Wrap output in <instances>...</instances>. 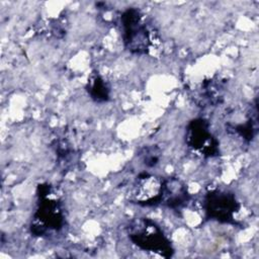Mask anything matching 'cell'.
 <instances>
[{
	"instance_id": "cell-5",
	"label": "cell",
	"mask_w": 259,
	"mask_h": 259,
	"mask_svg": "<svg viewBox=\"0 0 259 259\" xmlns=\"http://www.w3.org/2000/svg\"><path fill=\"white\" fill-rule=\"evenodd\" d=\"M187 147L203 158L220 155V142L210 131L209 122L202 117L190 120L185 130Z\"/></svg>"
},
{
	"instance_id": "cell-6",
	"label": "cell",
	"mask_w": 259,
	"mask_h": 259,
	"mask_svg": "<svg viewBox=\"0 0 259 259\" xmlns=\"http://www.w3.org/2000/svg\"><path fill=\"white\" fill-rule=\"evenodd\" d=\"M162 190L163 178L144 171L135 179L128 200L140 206H155L161 204Z\"/></svg>"
},
{
	"instance_id": "cell-10",
	"label": "cell",
	"mask_w": 259,
	"mask_h": 259,
	"mask_svg": "<svg viewBox=\"0 0 259 259\" xmlns=\"http://www.w3.org/2000/svg\"><path fill=\"white\" fill-rule=\"evenodd\" d=\"M86 91L90 98L98 103H103L110 98V88L107 82L98 74H93L88 79Z\"/></svg>"
},
{
	"instance_id": "cell-7",
	"label": "cell",
	"mask_w": 259,
	"mask_h": 259,
	"mask_svg": "<svg viewBox=\"0 0 259 259\" xmlns=\"http://www.w3.org/2000/svg\"><path fill=\"white\" fill-rule=\"evenodd\" d=\"M190 200L187 185L177 177L163 178L161 204L173 210H180Z\"/></svg>"
},
{
	"instance_id": "cell-1",
	"label": "cell",
	"mask_w": 259,
	"mask_h": 259,
	"mask_svg": "<svg viewBox=\"0 0 259 259\" xmlns=\"http://www.w3.org/2000/svg\"><path fill=\"white\" fill-rule=\"evenodd\" d=\"M124 49L133 55H149L159 44L156 28L138 8L125 9L119 18Z\"/></svg>"
},
{
	"instance_id": "cell-2",
	"label": "cell",
	"mask_w": 259,
	"mask_h": 259,
	"mask_svg": "<svg viewBox=\"0 0 259 259\" xmlns=\"http://www.w3.org/2000/svg\"><path fill=\"white\" fill-rule=\"evenodd\" d=\"M65 224V214L58 197L53 196L49 184L37 187V206L33 212L30 232L36 237H46L60 232Z\"/></svg>"
},
{
	"instance_id": "cell-3",
	"label": "cell",
	"mask_w": 259,
	"mask_h": 259,
	"mask_svg": "<svg viewBox=\"0 0 259 259\" xmlns=\"http://www.w3.org/2000/svg\"><path fill=\"white\" fill-rule=\"evenodd\" d=\"M127 236L131 242L145 252H151L165 258L174 254L170 240L164 234L162 228L152 219H133L127 227Z\"/></svg>"
},
{
	"instance_id": "cell-9",
	"label": "cell",
	"mask_w": 259,
	"mask_h": 259,
	"mask_svg": "<svg viewBox=\"0 0 259 259\" xmlns=\"http://www.w3.org/2000/svg\"><path fill=\"white\" fill-rule=\"evenodd\" d=\"M228 127L241 139L246 142H251L258 131V110L257 103H255L249 111L246 119L240 123H229Z\"/></svg>"
},
{
	"instance_id": "cell-4",
	"label": "cell",
	"mask_w": 259,
	"mask_h": 259,
	"mask_svg": "<svg viewBox=\"0 0 259 259\" xmlns=\"http://www.w3.org/2000/svg\"><path fill=\"white\" fill-rule=\"evenodd\" d=\"M241 208L236 194L226 189H212L205 193L203 209L207 220L221 224L236 225V214Z\"/></svg>"
},
{
	"instance_id": "cell-8",
	"label": "cell",
	"mask_w": 259,
	"mask_h": 259,
	"mask_svg": "<svg viewBox=\"0 0 259 259\" xmlns=\"http://www.w3.org/2000/svg\"><path fill=\"white\" fill-rule=\"evenodd\" d=\"M225 86L218 79L204 80L195 95L196 103L201 107H214L224 100Z\"/></svg>"
},
{
	"instance_id": "cell-11",
	"label": "cell",
	"mask_w": 259,
	"mask_h": 259,
	"mask_svg": "<svg viewBox=\"0 0 259 259\" xmlns=\"http://www.w3.org/2000/svg\"><path fill=\"white\" fill-rule=\"evenodd\" d=\"M142 161L147 167H155L160 161V150L154 146L145 148L142 153Z\"/></svg>"
}]
</instances>
